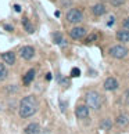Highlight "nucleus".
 Returning a JSON list of instances; mask_svg holds the SVG:
<instances>
[{"label":"nucleus","instance_id":"nucleus-1","mask_svg":"<svg viewBox=\"0 0 129 134\" xmlns=\"http://www.w3.org/2000/svg\"><path fill=\"white\" fill-rule=\"evenodd\" d=\"M39 108V101L35 96H27L19 101V107H18V113L22 119H28L33 116L38 112Z\"/></svg>","mask_w":129,"mask_h":134},{"label":"nucleus","instance_id":"nucleus-2","mask_svg":"<svg viewBox=\"0 0 129 134\" xmlns=\"http://www.w3.org/2000/svg\"><path fill=\"white\" fill-rule=\"evenodd\" d=\"M86 104L92 109H99L103 105V97L97 91H89L86 94Z\"/></svg>","mask_w":129,"mask_h":134},{"label":"nucleus","instance_id":"nucleus-3","mask_svg":"<svg viewBox=\"0 0 129 134\" xmlns=\"http://www.w3.org/2000/svg\"><path fill=\"white\" fill-rule=\"evenodd\" d=\"M83 19V14L79 8H71L67 13V21L71 24H79Z\"/></svg>","mask_w":129,"mask_h":134},{"label":"nucleus","instance_id":"nucleus-4","mask_svg":"<svg viewBox=\"0 0 129 134\" xmlns=\"http://www.w3.org/2000/svg\"><path fill=\"white\" fill-rule=\"evenodd\" d=\"M128 54V48L122 44H117V46H112L110 48V55L112 58H117V59H121L123 58Z\"/></svg>","mask_w":129,"mask_h":134},{"label":"nucleus","instance_id":"nucleus-5","mask_svg":"<svg viewBox=\"0 0 129 134\" xmlns=\"http://www.w3.org/2000/svg\"><path fill=\"white\" fill-rule=\"evenodd\" d=\"M19 55H21V58L29 61V59H32L33 55H35V48L32 46H24V47L19 48Z\"/></svg>","mask_w":129,"mask_h":134},{"label":"nucleus","instance_id":"nucleus-6","mask_svg":"<svg viewBox=\"0 0 129 134\" xmlns=\"http://www.w3.org/2000/svg\"><path fill=\"white\" fill-rule=\"evenodd\" d=\"M69 36L72 39H75V40H79V39H83L86 36V29L82 28V26H75L71 29V32H69Z\"/></svg>","mask_w":129,"mask_h":134},{"label":"nucleus","instance_id":"nucleus-7","mask_svg":"<svg viewBox=\"0 0 129 134\" xmlns=\"http://www.w3.org/2000/svg\"><path fill=\"white\" fill-rule=\"evenodd\" d=\"M2 59L7 65H14L16 64V53L14 51H6L2 53Z\"/></svg>","mask_w":129,"mask_h":134},{"label":"nucleus","instance_id":"nucleus-8","mask_svg":"<svg viewBox=\"0 0 129 134\" xmlns=\"http://www.w3.org/2000/svg\"><path fill=\"white\" fill-rule=\"evenodd\" d=\"M35 76H36V71H35L33 68H31V69H28V72L24 75V77H22V82H24V84L25 86H29L32 82H33V79H35Z\"/></svg>","mask_w":129,"mask_h":134},{"label":"nucleus","instance_id":"nucleus-9","mask_svg":"<svg viewBox=\"0 0 129 134\" xmlns=\"http://www.w3.org/2000/svg\"><path fill=\"white\" fill-rule=\"evenodd\" d=\"M75 115H76L78 119H86L87 115H89V108H87V105H79V107H76Z\"/></svg>","mask_w":129,"mask_h":134},{"label":"nucleus","instance_id":"nucleus-10","mask_svg":"<svg viewBox=\"0 0 129 134\" xmlns=\"http://www.w3.org/2000/svg\"><path fill=\"white\" fill-rule=\"evenodd\" d=\"M103 86L108 91L117 90V88H118V80H117V79H114V77H108V79H106V82H104Z\"/></svg>","mask_w":129,"mask_h":134},{"label":"nucleus","instance_id":"nucleus-11","mask_svg":"<svg viewBox=\"0 0 129 134\" xmlns=\"http://www.w3.org/2000/svg\"><path fill=\"white\" fill-rule=\"evenodd\" d=\"M117 40L121 43H128L129 42V31L128 29H121L117 32Z\"/></svg>","mask_w":129,"mask_h":134},{"label":"nucleus","instance_id":"nucleus-12","mask_svg":"<svg viewBox=\"0 0 129 134\" xmlns=\"http://www.w3.org/2000/svg\"><path fill=\"white\" fill-rule=\"evenodd\" d=\"M24 131H25V134H39L40 133V126L38 123H29Z\"/></svg>","mask_w":129,"mask_h":134},{"label":"nucleus","instance_id":"nucleus-13","mask_svg":"<svg viewBox=\"0 0 129 134\" xmlns=\"http://www.w3.org/2000/svg\"><path fill=\"white\" fill-rule=\"evenodd\" d=\"M92 13L95 14L96 17H100V15H103V14L106 13V6L101 4V3H97V4H95V6L92 7Z\"/></svg>","mask_w":129,"mask_h":134},{"label":"nucleus","instance_id":"nucleus-14","mask_svg":"<svg viewBox=\"0 0 129 134\" xmlns=\"http://www.w3.org/2000/svg\"><path fill=\"white\" fill-rule=\"evenodd\" d=\"M22 26H24V29H25L28 33H33V26H32L31 21H29L27 17H24V18H22Z\"/></svg>","mask_w":129,"mask_h":134},{"label":"nucleus","instance_id":"nucleus-15","mask_svg":"<svg viewBox=\"0 0 129 134\" xmlns=\"http://www.w3.org/2000/svg\"><path fill=\"white\" fill-rule=\"evenodd\" d=\"M128 123H129V119H128L126 115H123V113L117 118V125L118 126H128Z\"/></svg>","mask_w":129,"mask_h":134},{"label":"nucleus","instance_id":"nucleus-16","mask_svg":"<svg viewBox=\"0 0 129 134\" xmlns=\"http://www.w3.org/2000/svg\"><path fill=\"white\" fill-rule=\"evenodd\" d=\"M7 75H8V71H7L6 65H4L3 62H0V82L4 80V79L7 77Z\"/></svg>","mask_w":129,"mask_h":134},{"label":"nucleus","instance_id":"nucleus-17","mask_svg":"<svg viewBox=\"0 0 129 134\" xmlns=\"http://www.w3.org/2000/svg\"><path fill=\"white\" fill-rule=\"evenodd\" d=\"M53 40H54V43H57V44L63 43V35L58 33V32H56V33L53 35Z\"/></svg>","mask_w":129,"mask_h":134},{"label":"nucleus","instance_id":"nucleus-18","mask_svg":"<svg viewBox=\"0 0 129 134\" xmlns=\"http://www.w3.org/2000/svg\"><path fill=\"white\" fill-rule=\"evenodd\" d=\"M100 127L108 130V129H111V122L108 120V119H106V120H101V122H100Z\"/></svg>","mask_w":129,"mask_h":134},{"label":"nucleus","instance_id":"nucleus-19","mask_svg":"<svg viewBox=\"0 0 129 134\" xmlns=\"http://www.w3.org/2000/svg\"><path fill=\"white\" fill-rule=\"evenodd\" d=\"M123 3H125V0H111V4L114 7H121Z\"/></svg>","mask_w":129,"mask_h":134},{"label":"nucleus","instance_id":"nucleus-20","mask_svg":"<svg viewBox=\"0 0 129 134\" xmlns=\"http://www.w3.org/2000/svg\"><path fill=\"white\" fill-rule=\"evenodd\" d=\"M96 39H97V35H95V33H93V35H90V36H89V37L86 39V44H90L92 42H95Z\"/></svg>","mask_w":129,"mask_h":134},{"label":"nucleus","instance_id":"nucleus-21","mask_svg":"<svg viewBox=\"0 0 129 134\" xmlns=\"http://www.w3.org/2000/svg\"><path fill=\"white\" fill-rule=\"evenodd\" d=\"M79 75H81V71H79L78 68H74L72 71H71V76L72 77H78Z\"/></svg>","mask_w":129,"mask_h":134},{"label":"nucleus","instance_id":"nucleus-22","mask_svg":"<svg viewBox=\"0 0 129 134\" xmlns=\"http://www.w3.org/2000/svg\"><path fill=\"white\" fill-rule=\"evenodd\" d=\"M122 26H123V29H128L129 31V18H125L122 21Z\"/></svg>","mask_w":129,"mask_h":134},{"label":"nucleus","instance_id":"nucleus-23","mask_svg":"<svg viewBox=\"0 0 129 134\" xmlns=\"http://www.w3.org/2000/svg\"><path fill=\"white\" fill-rule=\"evenodd\" d=\"M125 101H126V104L129 105V88H128L126 93H125Z\"/></svg>","mask_w":129,"mask_h":134},{"label":"nucleus","instance_id":"nucleus-24","mask_svg":"<svg viewBox=\"0 0 129 134\" xmlns=\"http://www.w3.org/2000/svg\"><path fill=\"white\" fill-rule=\"evenodd\" d=\"M6 90H7V91H16V90H17V87H16V86H13V87H10V86H8Z\"/></svg>","mask_w":129,"mask_h":134},{"label":"nucleus","instance_id":"nucleus-25","mask_svg":"<svg viewBox=\"0 0 129 134\" xmlns=\"http://www.w3.org/2000/svg\"><path fill=\"white\" fill-rule=\"evenodd\" d=\"M4 29H6V31H8V32H10V31H13L14 28H13L11 25H4Z\"/></svg>","mask_w":129,"mask_h":134},{"label":"nucleus","instance_id":"nucleus-26","mask_svg":"<svg viewBox=\"0 0 129 134\" xmlns=\"http://www.w3.org/2000/svg\"><path fill=\"white\" fill-rule=\"evenodd\" d=\"M14 10H16L17 13H19V11H21V7H19L18 4H16V6H14Z\"/></svg>","mask_w":129,"mask_h":134},{"label":"nucleus","instance_id":"nucleus-27","mask_svg":"<svg viewBox=\"0 0 129 134\" xmlns=\"http://www.w3.org/2000/svg\"><path fill=\"white\" fill-rule=\"evenodd\" d=\"M46 79H47V80H50V79H51V75H50V73H47V75H46Z\"/></svg>","mask_w":129,"mask_h":134}]
</instances>
